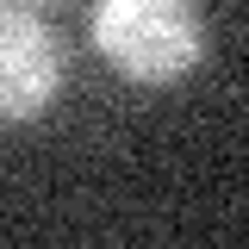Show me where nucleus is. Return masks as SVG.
I'll return each instance as SVG.
<instances>
[{
  "instance_id": "f257e3e1",
  "label": "nucleus",
  "mask_w": 249,
  "mask_h": 249,
  "mask_svg": "<svg viewBox=\"0 0 249 249\" xmlns=\"http://www.w3.org/2000/svg\"><path fill=\"white\" fill-rule=\"evenodd\" d=\"M93 44L131 81H175L206 50L193 0H93Z\"/></svg>"
},
{
  "instance_id": "f03ea898",
  "label": "nucleus",
  "mask_w": 249,
  "mask_h": 249,
  "mask_svg": "<svg viewBox=\"0 0 249 249\" xmlns=\"http://www.w3.org/2000/svg\"><path fill=\"white\" fill-rule=\"evenodd\" d=\"M62 88V44L25 6H0V119H37Z\"/></svg>"
}]
</instances>
